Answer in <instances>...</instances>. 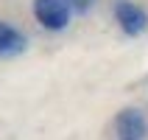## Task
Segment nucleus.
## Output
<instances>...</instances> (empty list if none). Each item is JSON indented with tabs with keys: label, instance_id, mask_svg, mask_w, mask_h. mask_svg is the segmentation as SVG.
Segmentation results:
<instances>
[{
	"label": "nucleus",
	"instance_id": "nucleus-1",
	"mask_svg": "<svg viewBox=\"0 0 148 140\" xmlns=\"http://www.w3.org/2000/svg\"><path fill=\"white\" fill-rule=\"evenodd\" d=\"M34 17L39 20L42 28L62 31L70 23V6L64 0H34Z\"/></svg>",
	"mask_w": 148,
	"mask_h": 140
},
{
	"label": "nucleus",
	"instance_id": "nucleus-2",
	"mask_svg": "<svg viewBox=\"0 0 148 140\" xmlns=\"http://www.w3.org/2000/svg\"><path fill=\"white\" fill-rule=\"evenodd\" d=\"M115 20H117V25H120L129 37L143 34V31H145V25H148V14L137 6V3H132V0H117Z\"/></svg>",
	"mask_w": 148,
	"mask_h": 140
},
{
	"label": "nucleus",
	"instance_id": "nucleus-3",
	"mask_svg": "<svg viewBox=\"0 0 148 140\" xmlns=\"http://www.w3.org/2000/svg\"><path fill=\"white\" fill-rule=\"evenodd\" d=\"M145 137V118L137 109H120L115 118V140H143Z\"/></svg>",
	"mask_w": 148,
	"mask_h": 140
},
{
	"label": "nucleus",
	"instance_id": "nucleus-4",
	"mask_svg": "<svg viewBox=\"0 0 148 140\" xmlns=\"http://www.w3.org/2000/svg\"><path fill=\"white\" fill-rule=\"evenodd\" d=\"M25 37L17 31L14 25H8L0 20V56H17V53H23L25 50Z\"/></svg>",
	"mask_w": 148,
	"mask_h": 140
},
{
	"label": "nucleus",
	"instance_id": "nucleus-5",
	"mask_svg": "<svg viewBox=\"0 0 148 140\" xmlns=\"http://www.w3.org/2000/svg\"><path fill=\"white\" fill-rule=\"evenodd\" d=\"M64 3H67V6H73V8H78V11L90 6V0H64Z\"/></svg>",
	"mask_w": 148,
	"mask_h": 140
}]
</instances>
